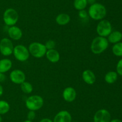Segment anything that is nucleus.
I'll return each mask as SVG.
<instances>
[{
	"mask_svg": "<svg viewBox=\"0 0 122 122\" xmlns=\"http://www.w3.org/2000/svg\"><path fill=\"white\" fill-rule=\"evenodd\" d=\"M88 16L94 20H101L107 15V9L103 4L95 2L90 6L88 9Z\"/></svg>",
	"mask_w": 122,
	"mask_h": 122,
	"instance_id": "1",
	"label": "nucleus"
},
{
	"mask_svg": "<svg viewBox=\"0 0 122 122\" xmlns=\"http://www.w3.org/2000/svg\"><path fill=\"white\" fill-rule=\"evenodd\" d=\"M108 45L109 43L107 38L98 36L92 41L91 50L95 55H100L107 50Z\"/></svg>",
	"mask_w": 122,
	"mask_h": 122,
	"instance_id": "2",
	"label": "nucleus"
},
{
	"mask_svg": "<svg viewBox=\"0 0 122 122\" xmlns=\"http://www.w3.org/2000/svg\"><path fill=\"white\" fill-rule=\"evenodd\" d=\"M44 99L39 95H31L26 99L25 105L29 110L38 111L44 105Z\"/></svg>",
	"mask_w": 122,
	"mask_h": 122,
	"instance_id": "3",
	"label": "nucleus"
},
{
	"mask_svg": "<svg viewBox=\"0 0 122 122\" xmlns=\"http://www.w3.org/2000/svg\"><path fill=\"white\" fill-rule=\"evenodd\" d=\"M29 53L35 58H41L45 56L47 49L45 46V44H42L39 42H33L30 44L28 47Z\"/></svg>",
	"mask_w": 122,
	"mask_h": 122,
	"instance_id": "4",
	"label": "nucleus"
},
{
	"mask_svg": "<svg viewBox=\"0 0 122 122\" xmlns=\"http://www.w3.org/2000/svg\"><path fill=\"white\" fill-rule=\"evenodd\" d=\"M3 20L7 26H14L19 20L18 12L14 8H7L3 14Z\"/></svg>",
	"mask_w": 122,
	"mask_h": 122,
	"instance_id": "5",
	"label": "nucleus"
},
{
	"mask_svg": "<svg viewBox=\"0 0 122 122\" xmlns=\"http://www.w3.org/2000/svg\"><path fill=\"white\" fill-rule=\"evenodd\" d=\"M13 54L14 57L20 62H25L27 61L30 56L28 49L21 44H19L14 47Z\"/></svg>",
	"mask_w": 122,
	"mask_h": 122,
	"instance_id": "6",
	"label": "nucleus"
},
{
	"mask_svg": "<svg viewBox=\"0 0 122 122\" xmlns=\"http://www.w3.org/2000/svg\"><path fill=\"white\" fill-rule=\"evenodd\" d=\"M96 31L98 36L107 37L112 32V25L110 22L102 19L99 22L96 28Z\"/></svg>",
	"mask_w": 122,
	"mask_h": 122,
	"instance_id": "7",
	"label": "nucleus"
},
{
	"mask_svg": "<svg viewBox=\"0 0 122 122\" xmlns=\"http://www.w3.org/2000/svg\"><path fill=\"white\" fill-rule=\"evenodd\" d=\"M14 44L10 39L3 38L0 41V53L4 56H10L13 54Z\"/></svg>",
	"mask_w": 122,
	"mask_h": 122,
	"instance_id": "8",
	"label": "nucleus"
},
{
	"mask_svg": "<svg viewBox=\"0 0 122 122\" xmlns=\"http://www.w3.org/2000/svg\"><path fill=\"white\" fill-rule=\"evenodd\" d=\"M111 114L106 109H100L95 113L94 122H110Z\"/></svg>",
	"mask_w": 122,
	"mask_h": 122,
	"instance_id": "9",
	"label": "nucleus"
},
{
	"mask_svg": "<svg viewBox=\"0 0 122 122\" xmlns=\"http://www.w3.org/2000/svg\"><path fill=\"white\" fill-rule=\"evenodd\" d=\"M10 79L13 83L21 84L26 80V75L20 69H14L10 74Z\"/></svg>",
	"mask_w": 122,
	"mask_h": 122,
	"instance_id": "10",
	"label": "nucleus"
},
{
	"mask_svg": "<svg viewBox=\"0 0 122 122\" xmlns=\"http://www.w3.org/2000/svg\"><path fill=\"white\" fill-rule=\"evenodd\" d=\"M72 117L70 112L66 110L59 111L55 116L53 122H71Z\"/></svg>",
	"mask_w": 122,
	"mask_h": 122,
	"instance_id": "11",
	"label": "nucleus"
},
{
	"mask_svg": "<svg viewBox=\"0 0 122 122\" xmlns=\"http://www.w3.org/2000/svg\"><path fill=\"white\" fill-rule=\"evenodd\" d=\"M77 93L73 87H66L63 92V98L67 102H72L76 99Z\"/></svg>",
	"mask_w": 122,
	"mask_h": 122,
	"instance_id": "12",
	"label": "nucleus"
},
{
	"mask_svg": "<svg viewBox=\"0 0 122 122\" xmlns=\"http://www.w3.org/2000/svg\"><path fill=\"white\" fill-rule=\"evenodd\" d=\"M8 34L11 39L13 40H19L22 37L23 32L20 28L14 25L8 28Z\"/></svg>",
	"mask_w": 122,
	"mask_h": 122,
	"instance_id": "13",
	"label": "nucleus"
},
{
	"mask_svg": "<svg viewBox=\"0 0 122 122\" xmlns=\"http://www.w3.org/2000/svg\"><path fill=\"white\" fill-rule=\"evenodd\" d=\"M83 81L87 84L92 85L96 81V76L92 71L90 69H86L83 71L82 74Z\"/></svg>",
	"mask_w": 122,
	"mask_h": 122,
	"instance_id": "14",
	"label": "nucleus"
},
{
	"mask_svg": "<svg viewBox=\"0 0 122 122\" xmlns=\"http://www.w3.org/2000/svg\"><path fill=\"white\" fill-rule=\"evenodd\" d=\"M46 59L51 63H57L60 59V55L56 49L47 50L45 54Z\"/></svg>",
	"mask_w": 122,
	"mask_h": 122,
	"instance_id": "15",
	"label": "nucleus"
},
{
	"mask_svg": "<svg viewBox=\"0 0 122 122\" xmlns=\"http://www.w3.org/2000/svg\"><path fill=\"white\" fill-rule=\"evenodd\" d=\"M108 43L112 44H116L122 40V33L120 31H112L109 35L107 37Z\"/></svg>",
	"mask_w": 122,
	"mask_h": 122,
	"instance_id": "16",
	"label": "nucleus"
},
{
	"mask_svg": "<svg viewBox=\"0 0 122 122\" xmlns=\"http://www.w3.org/2000/svg\"><path fill=\"white\" fill-rule=\"evenodd\" d=\"M13 65L12 61L7 58L2 59L0 60V72L5 73L11 69Z\"/></svg>",
	"mask_w": 122,
	"mask_h": 122,
	"instance_id": "17",
	"label": "nucleus"
},
{
	"mask_svg": "<svg viewBox=\"0 0 122 122\" xmlns=\"http://www.w3.org/2000/svg\"><path fill=\"white\" fill-rule=\"evenodd\" d=\"M56 21L58 25L61 26L66 25L70 22V16L67 13H60L56 18Z\"/></svg>",
	"mask_w": 122,
	"mask_h": 122,
	"instance_id": "18",
	"label": "nucleus"
},
{
	"mask_svg": "<svg viewBox=\"0 0 122 122\" xmlns=\"http://www.w3.org/2000/svg\"><path fill=\"white\" fill-rule=\"evenodd\" d=\"M118 78V74L117 73L116 71H111L108 72L107 74L105 75L104 80L107 83L110 84H113L117 80Z\"/></svg>",
	"mask_w": 122,
	"mask_h": 122,
	"instance_id": "19",
	"label": "nucleus"
},
{
	"mask_svg": "<svg viewBox=\"0 0 122 122\" xmlns=\"http://www.w3.org/2000/svg\"><path fill=\"white\" fill-rule=\"evenodd\" d=\"M88 5L86 0H75L73 2V6L77 10L80 11L85 9Z\"/></svg>",
	"mask_w": 122,
	"mask_h": 122,
	"instance_id": "20",
	"label": "nucleus"
},
{
	"mask_svg": "<svg viewBox=\"0 0 122 122\" xmlns=\"http://www.w3.org/2000/svg\"><path fill=\"white\" fill-rule=\"evenodd\" d=\"M20 88L21 91L26 94H30L33 91V86L32 84L26 81L20 84Z\"/></svg>",
	"mask_w": 122,
	"mask_h": 122,
	"instance_id": "21",
	"label": "nucleus"
},
{
	"mask_svg": "<svg viewBox=\"0 0 122 122\" xmlns=\"http://www.w3.org/2000/svg\"><path fill=\"white\" fill-rule=\"evenodd\" d=\"M113 53L117 57H122V42L114 44L112 47Z\"/></svg>",
	"mask_w": 122,
	"mask_h": 122,
	"instance_id": "22",
	"label": "nucleus"
},
{
	"mask_svg": "<svg viewBox=\"0 0 122 122\" xmlns=\"http://www.w3.org/2000/svg\"><path fill=\"white\" fill-rule=\"evenodd\" d=\"M10 106L8 102L4 100H0V114L4 115L8 112Z\"/></svg>",
	"mask_w": 122,
	"mask_h": 122,
	"instance_id": "23",
	"label": "nucleus"
},
{
	"mask_svg": "<svg viewBox=\"0 0 122 122\" xmlns=\"http://www.w3.org/2000/svg\"><path fill=\"white\" fill-rule=\"evenodd\" d=\"M56 42L52 39H50V40L47 41L45 43V46L47 50H51V49H54L56 47Z\"/></svg>",
	"mask_w": 122,
	"mask_h": 122,
	"instance_id": "24",
	"label": "nucleus"
},
{
	"mask_svg": "<svg viewBox=\"0 0 122 122\" xmlns=\"http://www.w3.org/2000/svg\"><path fill=\"white\" fill-rule=\"evenodd\" d=\"M116 72L118 75L122 76V58L120 59L117 63Z\"/></svg>",
	"mask_w": 122,
	"mask_h": 122,
	"instance_id": "25",
	"label": "nucleus"
},
{
	"mask_svg": "<svg viewBox=\"0 0 122 122\" xmlns=\"http://www.w3.org/2000/svg\"><path fill=\"white\" fill-rule=\"evenodd\" d=\"M35 117H36L35 111H30V110H29V111L27 112V120L30 121H33V120L35 118Z\"/></svg>",
	"mask_w": 122,
	"mask_h": 122,
	"instance_id": "26",
	"label": "nucleus"
},
{
	"mask_svg": "<svg viewBox=\"0 0 122 122\" xmlns=\"http://www.w3.org/2000/svg\"><path fill=\"white\" fill-rule=\"evenodd\" d=\"M78 16L80 18L82 19H85L88 17V13L85 10H82L79 11Z\"/></svg>",
	"mask_w": 122,
	"mask_h": 122,
	"instance_id": "27",
	"label": "nucleus"
},
{
	"mask_svg": "<svg viewBox=\"0 0 122 122\" xmlns=\"http://www.w3.org/2000/svg\"><path fill=\"white\" fill-rule=\"evenodd\" d=\"M6 80V76L4 73H2L0 72V83L4 82Z\"/></svg>",
	"mask_w": 122,
	"mask_h": 122,
	"instance_id": "28",
	"label": "nucleus"
},
{
	"mask_svg": "<svg viewBox=\"0 0 122 122\" xmlns=\"http://www.w3.org/2000/svg\"><path fill=\"white\" fill-rule=\"evenodd\" d=\"M39 122H53V120H51L50 118H42V120H41L39 121Z\"/></svg>",
	"mask_w": 122,
	"mask_h": 122,
	"instance_id": "29",
	"label": "nucleus"
},
{
	"mask_svg": "<svg viewBox=\"0 0 122 122\" xmlns=\"http://www.w3.org/2000/svg\"><path fill=\"white\" fill-rule=\"evenodd\" d=\"M4 93V89H3V87L2 86V85L0 84V97L2 95V94H3Z\"/></svg>",
	"mask_w": 122,
	"mask_h": 122,
	"instance_id": "30",
	"label": "nucleus"
},
{
	"mask_svg": "<svg viewBox=\"0 0 122 122\" xmlns=\"http://www.w3.org/2000/svg\"><path fill=\"white\" fill-rule=\"evenodd\" d=\"M87 2H88V4H90L91 5L92 4L95 3V2H96L95 1H96V0H86Z\"/></svg>",
	"mask_w": 122,
	"mask_h": 122,
	"instance_id": "31",
	"label": "nucleus"
},
{
	"mask_svg": "<svg viewBox=\"0 0 122 122\" xmlns=\"http://www.w3.org/2000/svg\"><path fill=\"white\" fill-rule=\"evenodd\" d=\"M110 122H122V121L119 119H117V118H115V119L111 120Z\"/></svg>",
	"mask_w": 122,
	"mask_h": 122,
	"instance_id": "32",
	"label": "nucleus"
},
{
	"mask_svg": "<svg viewBox=\"0 0 122 122\" xmlns=\"http://www.w3.org/2000/svg\"><path fill=\"white\" fill-rule=\"evenodd\" d=\"M23 122H32V121H30V120H25V121H24Z\"/></svg>",
	"mask_w": 122,
	"mask_h": 122,
	"instance_id": "33",
	"label": "nucleus"
},
{
	"mask_svg": "<svg viewBox=\"0 0 122 122\" xmlns=\"http://www.w3.org/2000/svg\"><path fill=\"white\" fill-rule=\"evenodd\" d=\"M2 117H1V115L0 114V122H2Z\"/></svg>",
	"mask_w": 122,
	"mask_h": 122,
	"instance_id": "34",
	"label": "nucleus"
},
{
	"mask_svg": "<svg viewBox=\"0 0 122 122\" xmlns=\"http://www.w3.org/2000/svg\"></svg>",
	"mask_w": 122,
	"mask_h": 122,
	"instance_id": "35",
	"label": "nucleus"
}]
</instances>
